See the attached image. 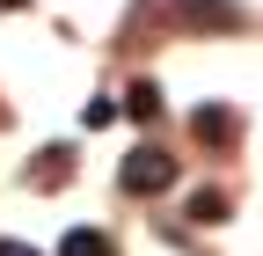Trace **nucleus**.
<instances>
[{
	"label": "nucleus",
	"mask_w": 263,
	"mask_h": 256,
	"mask_svg": "<svg viewBox=\"0 0 263 256\" xmlns=\"http://www.w3.org/2000/svg\"><path fill=\"white\" fill-rule=\"evenodd\" d=\"M168 183H176V161H168L161 147H139V154L124 161V190H168Z\"/></svg>",
	"instance_id": "1"
},
{
	"label": "nucleus",
	"mask_w": 263,
	"mask_h": 256,
	"mask_svg": "<svg viewBox=\"0 0 263 256\" xmlns=\"http://www.w3.org/2000/svg\"><path fill=\"white\" fill-rule=\"evenodd\" d=\"M197 132H205L212 147H227V139H234V110H205V117H197Z\"/></svg>",
	"instance_id": "2"
},
{
	"label": "nucleus",
	"mask_w": 263,
	"mask_h": 256,
	"mask_svg": "<svg viewBox=\"0 0 263 256\" xmlns=\"http://www.w3.org/2000/svg\"><path fill=\"white\" fill-rule=\"evenodd\" d=\"M183 15H212V22H234V0H176Z\"/></svg>",
	"instance_id": "3"
},
{
	"label": "nucleus",
	"mask_w": 263,
	"mask_h": 256,
	"mask_svg": "<svg viewBox=\"0 0 263 256\" xmlns=\"http://www.w3.org/2000/svg\"><path fill=\"white\" fill-rule=\"evenodd\" d=\"M124 103H132V117H154V110H161V95H154V81H132Z\"/></svg>",
	"instance_id": "4"
},
{
	"label": "nucleus",
	"mask_w": 263,
	"mask_h": 256,
	"mask_svg": "<svg viewBox=\"0 0 263 256\" xmlns=\"http://www.w3.org/2000/svg\"><path fill=\"white\" fill-rule=\"evenodd\" d=\"M66 256H110L103 234H66Z\"/></svg>",
	"instance_id": "5"
},
{
	"label": "nucleus",
	"mask_w": 263,
	"mask_h": 256,
	"mask_svg": "<svg viewBox=\"0 0 263 256\" xmlns=\"http://www.w3.org/2000/svg\"><path fill=\"white\" fill-rule=\"evenodd\" d=\"M0 256H37V249H22V242H0Z\"/></svg>",
	"instance_id": "6"
},
{
	"label": "nucleus",
	"mask_w": 263,
	"mask_h": 256,
	"mask_svg": "<svg viewBox=\"0 0 263 256\" xmlns=\"http://www.w3.org/2000/svg\"><path fill=\"white\" fill-rule=\"evenodd\" d=\"M0 8H15V0H0Z\"/></svg>",
	"instance_id": "7"
}]
</instances>
